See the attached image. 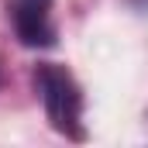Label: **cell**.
I'll return each instance as SVG.
<instances>
[{
  "label": "cell",
  "mask_w": 148,
  "mask_h": 148,
  "mask_svg": "<svg viewBox=\"0 0 148 148\" xmlns=\"http://www.w3.org/2000/svg\"><path fill=\"white\" fill-rule=\"evenodd\" d=\"M35 90L41 97V107H45L52 131H59L69 141H86V124H83L86 100H83V86L76 83V76L59 62H38Z\"/></svg>",
  "instance_id": "6da1fadb"
},
{
  "label": "cell",
  "mask_w": 148,
  "mask_h": 148,
  "mask_svg": "<svg viewBox=\"0 0 148 148\" xmlns=\"http://www.w3.org/2000/svg\"><path fill=\"white\" fill-rule=\"evenodd\" d=\"M10 21H14V35L24 48H52L55 45L52 0H14Z\"/></svg>",
  "instance_id": "7a4b0ae2"
}]
</instances>
